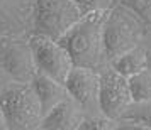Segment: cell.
I'll return each instance as SVG.
<instances>
[{
  "mask_svg": "<svg viewBox=\"0 0 151 130\" xmlns=\"http://www.w3.org/2000/svg\"><path fill=\"white\" fill-rule=\"evenodd\" d=\"M107 12H92L83 15L82 21L63 39H60L68 48L70 54L75 61V66L102 71L110 64L105 48V32H104Z\"/></svg>",
  "mask_w": 151,
  "mask_h": 130,
  "instance_id": "cell-1",
  "label": "cell"
},
{
  "mask_svg": "<svg viewBox=\"0 0 151 130\" xmlns=\"http://www.w3.org/2000/svg\"><path fill=\"white\" fill-rule=\"evenodd\" d=\"M150 24L129 5L117 2L105 17V48L109 61L129 49L141 46L148 36Z\"/></svg>",
  "mask_w": 151,
  "mask_h": 130,
  "instance_id": "cell-2",
  "label": "cell"
},
{
  "mask_svg": "<svg viewBox=\"0 0 151 130\" xmlns=\"http://www.w3.org/2000/svg\"><path fill=\"white\" fill-rule=\"evenodd\" d=\"M0 103L7 117L9 130H39L44 108L32 83L10 81L0 93Z\"/></svg>",
  "mask_w": 151,
  "mask_h": 130,
  "instance_id": "cell-3",
  "label": "cell"
},
{
  "mask_svg": "<svg viewBox=\"0 0 151 130\" xmlns=\"http://www.w3.org/2000/svg\"><path fill=\"white\" fill-rule=\"evenodd\" d=\"M83 15V10L75 0H36L32 34L63 39Z\"/></svg>",
  "mask_w": 151,
  "mask_h": 130,
  "instance_id": "cell-4",
  "label": "cell"
},
{
  "mask_svg": "<svg viewBox=\"0 0 151 130\" xmlns=\"http://www.w3.org/2000/svg\"><path fill=\"white\" fill-rule=\"evenodd\" d=\"M0 64L12 81L32 83L37 75L34 51L27 36L5 34L0 41Z\"/></svg>",
  "mask_w": 151,
  "mask_h": 130,
  "instance_id": "cell-5",
  "label": "cell"
},
{
  "mask_svg": "<svg viewBox=\"0 0 151 130\" xmlns=\"http://www.w3.org/2000/svg\"><path fill=\"white\" fill-rule=\"evenodd\" d=\"M29 41L34 51L37 73L66 83L71 69L75 68V61L63 41L42 34H31Z\"/></svg>",
  "mask_w": 151,
  "mask_h": 130,
  "instance_id": "cell-6",
  "label": "cell"
},
{
  "mask_svg": "<svg viewBox=\"0 0 151 130\" xmlns=\"http://www.w3.org/2000/svg\"><path fill=\"white\" fill-rule=\"evenodd\" d=\"M134 102L129 78L121 75L112 66L100 71V107L105 115L119 120Z\"/></svg>",
  "mask_w": 151,
  "mask_h": 130,
  "instance_id": "cell-7",
  "label": "cell"
},
{
  "mask_svg": "<svg viewBox=\"0 0 151 130\" xmlns=\"http://www.w3.org/2000/svg\"><path fill=\"white\" fill-rule=\"evenodd\" d=\"M70 95L82 105L85 113H100V71L75 66L66 80Z\"/></svg>",
  "mask_w": 151,
  "mask_h": 130,
  "instance_id": "cell-8",
  "label": "cell"
},
{
  "mask_svg": "<svg viewBox=\"0 0 151 130\" xmlns=\"http://www.w3.org/2000/svg\"><path fill=\"white\" fill-rule=\"evenodd\" d=\"M36 0H0V31L9 36H31Z\"/></svg>",
  "mask_w": 151,
  "mask_h": 130,
  "instance_id": "cell-9",
  "label": "cell"
},
{
  "mask_svg": "<svg viewBox=\"0 0 151 130\" xmlns=\"http://www.w3.org/2000/svg\"><path fill=\"white\" fill-rule=\"evenodd\" d=\"M85 110L71 95L60 102L44 115L39 130H80Z\"/></svg>",
  "mask_w": 151,
  "mask_h": 130,
  "instance_id": "cell-10",
  "label": "cell"
},
{
  "mask_svg": "<svg viewBox=\"0 0 151 130\" xmlns=\"http://www.w3.org/2000/svg\"><path fill=\"white\" fill-rule=\"evenodd\" d=\"M32 86H34L36 93H37V96H39V100L42 103L44 115L70 95L68 88H66V83L58 81V80L51 78V76L42 75V73H37L34 76Z\"/></svg>",
  "mask_w": 151,
  "mask_h": 130,
  "instance_id": "cell-11",
  "label": "cell"
},
{
  "mask_svg": "<svg viewBox=\"0 0 151 130\" xmlns=\"http://www.w3.org/2000/svg\"><path fill=\"white\" fill-rule=\"evenodd\" d=\"M110 66L114 69H117L121 75L131 76L141 73L143 69H148V54H146V48L144 44L136 46V48L126 51L122 54H119L117 58H114L110 61Z\"/></svg>",
  "mask_w": 151,
  "mask_h": 130,
  "instance_id": "cell-12",
  "label": "cell"
},
{
  "mask_svg": "<svg viewBox=\"0 0 151 130\" xmlns=\"http://www.w3.org/2000/svg\"><path fill=\"white\" fill-rule=\"evenodd\" d=\"M119 130H151V100L132 102L119 118Z\"/></svg>",
  "mask_w": 151,
  "mask_h": 130,
  "instance_id": "cell-13",
  "label": "cell"
},
{
  "mask_svg": "<svg viewBox=\"0 0 151 130\" xmlns=\"http://www.w3.org/2000/svg\"><path fill=\"white\" fill-rule=\"evenodd\" d=\"M129 85L134 102L151 100V69H143L141 73L131 76Z\"/></svg>",
  "mask_w": 151,
  "mask_h": 130,
  "instance_id": "cell-14",
  "label": "cell"
},
{
  "mask_svg": "<svg viewBox=\"0 0 151 130\" xmlns=\"http://www.w3.org/2000/svg\"><path fill=\"white\" fill-rule=\"evenodd\" d=\"M80 130H119V120L100 113H85Z\"/></svg>",
  "mask_w": 151,
  "mask_h": 130,
  "instance_id": "cell-15",
  "label": "cell"
},
{
  "mask_svg": "<svg viewBox=\"0 0 151 130\" xmlns=\"http://www.w3.org/2000/svg\"><path fill=\"white\" fill-rule=\"evenodd\" d=\"M83 10V14H92V12H107L116 5L119 0H75Z\"/></svg>",
  "mask_w": 151,
  "mask_h": 130,
  "instance_id": "cell-16",
  "label": "cell"
},
{
  "mask_svg": "<svg viewBox=\"0 0 151 130\" xmlns=\"http://www.w3.org/2000/svg\"><path fill=\"white\" fill-rule=\"evenodd\" d=\"M119 2L132 7L151 26V0H119Z\"/></svg>",
  "mask_w": 151,
  "mask_h": 130,
  "instance_id": "cell-17",
  "label": "cell"
},
{
  "mask_svg": "<svg viewBox=\"0 0 151 130\" xmlns=\"http://www.w3.org/2000/svg\"><path fill=\"white\" fill-rule=\"evenodd\" d=\"M10 81H12V80L9 78V75L5 73V69L2 68V64H0V93L7 88V85H9Z\"/></svg>",
  "mask_w": 151,
  "mask_h": 130,
  "instance_id": "cell-18",
  "label": "cell"
},
{
  "mask_svg": "<svg viewBox=\"0 0 151 130\" xmlns=\"http://www.w3.org/2000/svg\"><path fill=\"white\" fill-rule=\"evenodd\" d=\"M144 48H146V54H148V69H151V27L148 31V36L144 39Z\"/></svg>",
  "mask_w": 151,
  "mask_h": 130,
  "instance_id": "cell-19",
  "label": "cell"
},
{
  "mask_svg": "<svg viewBox=\"0 0 151 130\" xmlns=\"http://www.w3.org/2000/svg\"><path fill=\"white\" fill-rule=\"evenodd\" d=\"M0 130H9V123H7V117L4 112V107L0 103Z\"/></svg>",
  "mask_w": 151,
  "mask_h": 130,
  "instance_id": "cell-20",
  "label": "cell"
},
{
  "mask_svg": "<svg viewBox=\"0 0 151 130\" xmlns=\"http://www.w3.org/2000/svg\"><path fill=\"white\" fill-rule=\"evenodd\" d=\"M4 36H5V34H4V32H2V31H0V41H2V37H4Z\"/></svg>",
  "mask_w": 151,
  "mask_h": 130,
  "instance_id": "cell-21",
  "label": "cell"
}]
</instances>
